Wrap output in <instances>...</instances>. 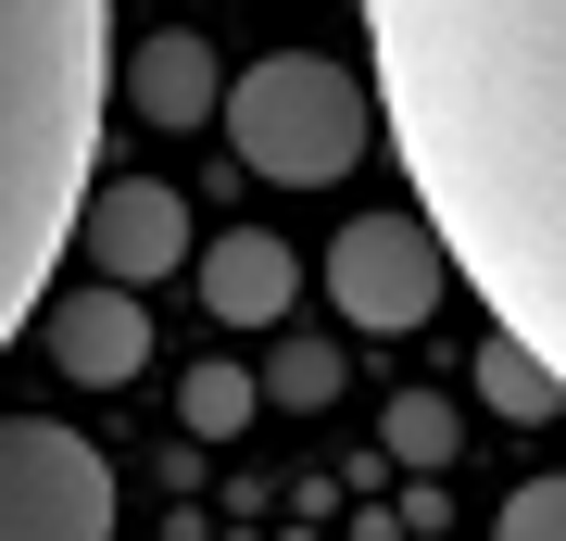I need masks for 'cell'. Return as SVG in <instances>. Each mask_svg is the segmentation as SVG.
<instances>
[{
  "label": "cell",
  "mask_w": 566,
  "mask_h": 541,
  "mask_svg": "<svg viewBox=\"0 0 566 541\" xmlns=\"http://www.w3.org/2000/svg\"><path fill=\"white\" fill-rule=\"evenodd\" d=\"M365 51L453 278L566 378V0H365Z\"/></svg>",
  "instance_id": "6da1fadb"
},
{
  "label": "cell",
  "mask_w": 566,
  "mask_h": 541,
  "mask_svg": "<svg viewBox=\"0 0 566 541\" xmlns=\"http://www.w3.org/2000/svg\"><path fill=\"white\" fill-rule=\"evenodd\" d=\"M264 378V403H340V341H315V327H290L277 353L252 365Z\"/></svg>",
  "instance_id": "7c38bea8"
},
{
  "label": "cell",
  "mask_w": 566,
  "mask_h": 541,
  "mask_svg": "<svg viewBox=\"0 0 566 541\" xmlns=\"http://www.w3.org/2000/svg\"><path fill=\"white\" fill-rule=\"evenodd\" d=\"M441 278H453V252H441V227H428L416 201L353 215L340 240H327V290H340V315L365 327V341H403V327H428Z\"/></svg>",
  "instance_id": "5b68a950"
},
{
  "label": "cell",
  "mask_w": 566,
  "mask_h": 541,
  "mask_svg": "<svg viewBox=\"0 0 566 541\" xmlns=\"http://www.w3.org/2000/svg\"><path fill=\"white\" fill-rule=\"evenodd\" d=\"M102 0H0V353L51 315V252L102 189Z\"/></svg>",
  "instance_id": "7a4b0ae2"
},
{
  "label": "cell",
  "mask_w": 566,
  "mask_h": 541,
  "mask_svg": "<svg viewBox=\"0 0 566 541\" xmlns=\"http://www.w3.org/2000/svg\"><path fill=\"white\" fill-rule=\"evenodd\" d=\"M465 391H479L491 416H516V428H528V416H554V403H566V378H554V365H542V353L516 341V327H491V341H479V365H465Z\"/></svg>",
  "instance_id": "30bf717a"
},
{
  "label": "cell",
  "mask_w": 566,
  "mask_h": 541,
  "mask_svg": "<svg viewBox=\"0 0 566 541\" xmlns=\"http://www.w3.org/2000/svg\"><path fill=\"white\" fill-rule=\"evenodd\" d=\"M202 315L214 327H277L290 302H303V252L277 240V227H227V240H202Z\"/></svg>",
  "instance_id": "ba28073f"
},
{
  "label": "cell",
  "mask_w": 566,
  "mask_h": 541,
  "mask_svg": "<svg viewBox=\"0 0 566 541\" xmlns=\"http://www.w3.org/2000/svg\"><path fill=\"white\" fill-rule=\"evenodd\" d=\"M76 252H88V278H114V290H151V278H177V264H202L189 189H164V177H102V189H88V215H76Z\"/></svg>",
  "instance_id": "8992f818"
},
{
  "label": "cell",
  "mask_w": 566,
  "mask_h": 541,
  "mask_svg": "<svg viewBox=\"0 0 566 541\" xmlns=\"http://www.w3.org/2000/svg\"><path fill=\"white\" fill-rule=\"evenodd\" d=\"M0 541H114V466L51 416H0Z\"/></svg>",
  "instance_id": "277c9868"
},
{
  "label": "cell",
  "mask_w": 566,
  "mask_h": 541,
  "mask_svg": "<svg viewBox=\"0 0 566 541\" xmlns=\"http://www.w3.org/2000/svg\"><path fill=\"white\" fill-rule=\"evenodd\" d=\"M51 365H63L76 391H126V378L151 365V302L114 290V278L51 290Z\"/></svg>",
  "instance_id": "52a82bcc"
},
{
  "label": "cell",
  "mask_w": 566,
  "mask_h": 541,
  "mask_svg": "<svg viewBox=\"0 0 566 541\" xmlns=\"http://www.w3.org/2000/svg\"><path fill=\"white\" fill-rule=\"evenodd\" d=\"M227 152L252 164V177L277 189H340L365 139H378V76H353V63L327 51H264L252 76H227Z\"/></svg>",
  "instance_id": "3957f363"
},
{
  "label": "cell",
  "mask_w": 566,
  "mask_h": 541,
  "mask_svg": "<svg viewBox=\"0 0 566 541\" xmlns=\"http://www.w3.org/2000/svg\"><path fill=\"white\" fill-rule=\"evenodd\" d=\"M126 114H151V126H214V114H227V76H214V51L189 39V25L139 39V51H126Z\"/></svg>",
  "instance_id": "9c48e42d"
},
{
  "label": "cell",
  "mask_w": 566,
  "mask_h": 541,
  "mask_svg": "<svg viewBox=\"0 0 566 541\" xmlns=\"http://www.w3.org/2000/svg\"><path fill=\"white\" fill-rule=\"evenodd\" d=\"M491 541H566V466H554V479H516V503H504Z\"/></svg>",
  "instance_id": "5bb4252c"
},
{
  "label": "cell",
  "mask_w": 566,
  "mask_h": 541,
  "mask_svg": "<svg viewBox=\"0 0 566 541\" xmlns=\"http://www.w3.org/2000/svg\"><path fill=\"white\" fill-rule=\"evenodd\" d=\"M378 441L403 454V466H441V454H453V391H403V403L378 416Z\"/></svg>",
  "instance_id": "4fadbf2b"
},
{
  "label": "cell",
  "mask_w": 566,
  "mask_h": 541,
  "mask_svg": "<svg viewBox=\"0 0 566 541\" xmlns=\"http://www.w3.org/2000/svg\"><path fill=\"white\" fill-rule=\"evenodd\" d=\"M252 403H264V378H252V365H189V378H177L189 441H240V428H252Z\"/></svg>",
  "instance_id": "8fae6325"
}]
</instances>
